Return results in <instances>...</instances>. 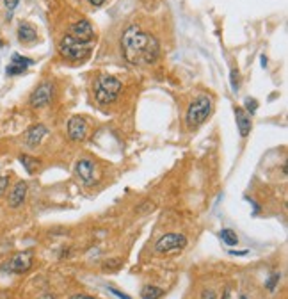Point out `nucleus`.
Wrapping results in <instances>:
<instances>
[{
    "label": "nucleus",
    "instance_id": "f257e3e1",
    "mask_svg": "<svg viewBox=\"0 0 288 299\" xmlns=\"http://www.w3.org/2000/svg\"><path fill=\"white\" fill-rule=\"evenodd\" d=\"M121 54L132 66H150L159 59L160 43L141 25L130 23L121 34Z\"/></svg>",
    "mask_w": 288,
    "mask_h": 299
},
{
    "label": "nucleus",
    "instance_id": "f03ea898",
    "mask_svg": "<svg viewBox=\"0 0 288 299\" xmlns=\"http://www.w3.org/2000/svg\"><path fill=\"white\" fill-rule=\"evenodd\" d=\"M121 89H123V84H121L120 79H116L112 75H100L94 81V100L100 105H111L118 100Z\"/></svg>",
    "mask_w": 288,
    "mask_h": 299
},
{
    "label": "nucleus",
    "instance_id": "7ed1b4c3",
    "mask_svg": "<svg viewBox=\"0 0 288 299\" xmlns=\"http://www.w3.org/2000/svg\"><path fill=\"white\" fill-rule=\"evenodd\" d=\"M213 111V100L206 94H201L198 98H194V102H191V105L187 107L185 114V123L189 128H198L200 125H203L205 121L208 120L210 114Z\"/></svg>",
    "mask_w": 288,
    "mask_h": 299
},
{
    "label": "nucleus",
    "instance_id": "20e7f679",
    "mask_svg": "<svg viewBox=\"0 0 288 299\" xmlns=\"http://www.w3.org/2000/svg\"><path fill=\"white\" fill-rule=\"evenodd\" d=\"M59 54L68 61H73V63L84 61L91 54V43H84V41H79L66 34L59 41Z\"/></svg>",
    "mask_w": 288,
    "mask_h": 299
},
{
    "label": "nucleus",
    "instance_id": "39448f33",
    "mask_svg": "<svg viewBox=\"0 0 288 299\" xmlns=\"http://www.w3.org/2000/svg\"><path fill=\"white\" fill-rule=\"evenodd\" d=\"M32 260H34V253L32 250H25L11 256L0 265V272L5 274H23L32 267Z\"/></svg>",
    "mask_w": 288,
    "mask_h": 299
},
{
    "label": "nucleus",
    "instance_id": "423d86ee",
    "mask_svg": "<svg viewBox=\"0 0 288 299\" xmlns=\"http://www.w3.org/2000/svg\"><path fill=\"white\" fill-rule=\"evenodd\" d=\"M187 237L183 233H165L155 242V251L160 255H167L173 251H180L187 246Z\"/></svg>",
    "mask_w": 288,
    "mask_h": 299
},
{
    "label": "nucleus",
    "instance_id": "0eeeda50",
    "mask_svg": "<svg viewBox=\"0 0 288 299\" xmlns=\"http://www.w3.org/2000/svg\"><path fill=\"white\" fill-rule=\"evenodd\" d=\"M53 94H55V85L50 81H43L34 91L31 93V98H29V105L34 109L46 107L50 102H52Z\"/></svg>",
    "mask_w": 288,
    "mask_h": 299
},
{
    "label": "nucleus",
    "instance_id": "6e6552de",
    "mask_svg": "<svg viewBox=\"0 0 288 299\" xmlns=\"http://www.w3.org/2000/svg\"><path fill=\"white\" fill-rule=\"evenodd\" d=\"M73 171H75V176L80 180V183L85 185V187H91L96 182V178H94V162L91 159H87V157L79 159L75 162Z\"/></svg>",
    "mask_w": 288,
    "mask_h": 299
},
{
    "label": "nucleus",
    "instance_id": "1a4fd4ad",
    "mask_svg": "<svg viewBox=\"0 0 288 299\" xmlns=\"http://www.w3.org/2000/svg\"><path fill=\"white\" fill-rule=\"evenodd\" d=\"M68 36L75 38L79 41H84V43H91L94 38V29L87 20H79V22H73L68 27Z\"/></svg>",
    "mask_w": 288,
    "mask_h": 299
},
{
    "label": "nucleus",
    "instance_id": "9d476101",
    "mask_svg": "<svg viewBox=\"0 0 288 299\" xmlns=\"http://www.w3.org/2000/svg\"><path fill=\"white\" fill-rule=\"evenodd\" d=\"M87 121L80 116H73L70 121H68V137L75 143H80L87 137Z\"/></svg>",
    "mask_w": 288,
    "mask_h": 299
},
{
    "label": "nucleus",
    "instance_id": "9b49d317",
    "mask_svg": "<svg viewBox=\"0 0 288 299\" xmlns=\"http://www.w3.org/2000/svg\"><path fill=\"white\" fill-rule=\"evenodd\" d=\"M27 191H29V185H27L25 180H20L13 185L11 192H9V198H7V205L11 209H20V207L25 203V198H27Z\"/></svg>",
    "mask_w": 288,
    "mask_h": 299
},
{
    "label": "nucleus",
    "instance_id": "f8f14e48",
    "mask_svg": "<svg viewBox=\"0 0 288 299\" xmlns=\"http://www.w3.org/2000/svg\"><path fill=\"white\" fill-rule=\"evenodd\" d=\"M46 135H48V128L40 123V125H34L27 130L23 139H25L27 146H38V144H41V141H43Z\"/></svg>",
    "mask_w": 288,
    "mask_h": 299
},
{
    "label": "nucleus",
    "instance_id": "ddd939ff",
    "mask_svg": "<svg viewBox=\"0 0 288 299\" xmlns=\"http://www.w3.org/2000/svg\"><path fill=\"white\" fill-rule=\"evenodd\" d=\"M235 120H237V128H239L240 132V137H247L251 128H253L251 116H249L242 107H235Z\"/></svg>",
    "mask_w": 288,
    "mask_h": 299
},
{
    "label": "nucleus",
    "instance_id": "4468645a",
    "mask_svg": "<svg viewBox=\"0 0 288 299\" xmlns=\"http://www.w3.org/2000/svg\"><path fill=\"white\" fill-rule=\"evenodd\" d=\"M16 36L20 43L29 45V43H34V41L38 40V32H36V29L32 27L29 22H20L16 29Z\"/></svg>",
    "mask_w": 288,
    "mask_h": 299
},
{
    "label": "nucleus",
    "instance_id": "2eb2a0df",
    "mask_svg": "<svg viewBox=\"0 0 288 299\" xmlns=\"http://www.w3.org/2000/svg\"><path fill=\"white\" fill-rule=\"evenodd\" d=\"M141 299H160L164 296V289L157 285H144L141 289Z\"/></svg>",
    "mask_w": 288,
    "mask_h": 299
},
{
    "label": "nucleus",
    "instance_id": "dca6fc26",
    "mask_svg": "<svg viewBox=\"0 0 288 299\" xmlns=\"http://www.w3.org/2000/svg\"><path fill=\"white\" fill-rule=\"evenodd\" d=\"M219 237H221V241L224 242L226 246H237L239 244V237H237V233L231 230V228H224V230H221L219 232Z\"/></svg>",
    "mask_w": 288,
    "mask_h": 299
},
{
    "label": "nucleus",
    "instance_id": "f3484780",
    "mask_svg": "<svg viewBox=\"0 0 288 299\" xmlns=\"http://www.w3.org/2000/svg\"><path fill=\"white\" fill-rule=\"evenodd\" d=\"M20 162H22V166L25 168V171L29 174H32L36 171V168H38V164H40V161L38 159H34V157L27 155V153H22L20 155Z\"/></svg>",
    "mask_w": 288,
    "mask_h": 299
},
{
    "label": "nucleus",
    "instance_id": "a211bd4d",
    "mask_svg": "<svg viewBox=\"0 0 288 299\" xmlns=\"http://www.w3.org/2000/svg\"><path fill=\"white\" fill-rule=\"evenodd\" d=\"M11 63L16 64V66H20V68H23V70H27L29 66H32V64H34V61H32V59H29V57H23V55H20V54H13V57H11Z\"/></svg>",
    "mask_w": 288,
    "mask_h": 299
},
{
    "label": "nucleus",
    "instance_id": "6ab92c4d",
    "mask_svg": "<svg viewBox=\"0 0 288 299\" xmlns=\"http://www.w3.org/2000/svg\"><path fill=\"white\" fill-rule=\"evenodd\" d=\"M280 280H281V274H280V272H272L271 276H269V280L265 281V289L269 290V292H274V290H276V285L280 283Z\"/></svg>",
    "mask_w": 288,
    "mask_h": 299
},
{
    "label": "nucleus",
    "instance_id": "aec40b11",
    "mask_svg": "<svg viewBox=\"0 0 288 299\" xmlns=\"http://www.w3.org/2000/svg\"><path fill=\"white\" fill-rule=\"evenodd\" d=\"M103 271L105 272H112V271H118L121 267V260L120 258H111V260H105L103 262Z\"/></svg>",
    "mask_w": 288,
    "mask_h": 299
},
{
    "label": "nucleus",
    "instance_id": "412c9836",
    "mask_svg": "<svg viewBox=\"0 0 288 299\" xmlns=\"http://www.w3.org/2000/svg\"><path fill=\"white\" fill-rule=\"evenodd\" d=\"M244 107H246V112H247L249 116H251V114H254V112L258 111V102L254 98H246L244 100Z\"/></svg>",
    "mask_w": 288,
    "mask_h": 299
},
{
    "label": "nucleus",
    "instance_id": "4be33fe9",
    "mask_svg": "<svg viewBox=\"0 0 288 299\" xmlns=\"http://www.w3.org/2000/svg\"><path fill=\"white\" fill-rule=\"evenodd\" d=\"M239 70H231L230 73V84H231V89L233 91H239V85H240V81H239Z\"/></svg>",
    "mask_w": 288,
    "mask_h": 299
},
{
    "label": "nucleus",
    "instance_id": "5701e85b",
    "mask_svg": "<svg viewBox=\"0 0 288 299\" xmlns=\"http://www.w3.org/2000/svg\"><path fill=\"white\" fill-rule=\"evenodd\" d=\"M25 72V70H23V68H20V66H16V64H9L7 68H5V73H7L9 77H13V75H22V73Z\"/></svg>",
    "mask_w": 288,
    "mask_h": 299
},
{
    "label": "nucleus",
    "instance_id": "b1692460",
    "mask_svg": "<svg viewBox=\"0 0 288 299\" xmlns=\"http://www.w3.org/2000/svg\"><path fill=\"white\" fill-rule=\"evenodd\" d=\"M18 4H20V0H4V7L9 11V14H11L14 9H16Z\"/></svg>",
    "mask_w": 288,
    "mask_h": 299
},
{
    "label": "nucleus",
    "instance_id": "393cba45",
    "mask_svg": "<svg viewBox=\"0 0 288 299\" xmlns=\"http://www.w3.org/2000/svg\"><path fill=\"white\" fill-rule=\"evenodd\" d=\"M201 299H217V292L212 289H205L201 292Z\"/></svg>",
    "mask_w": 288,
    "mask_h": 299
},
{
    "label": "nucleus",
    "instance_id": "a878e982",
    "mask_svg": "<svg viewBox=\"0 0 288 299\" xmlns=\"http://www.w3.org/2000/svg\"><path fill=\"white\" fill-rule=\"evenodd\" d=\"M7 187H9V176H0V196H4Z\"/></svg>",
    "mask_w": 288,
    "mask_h": 299
},
{
    "label": "nucleus",
    "instance_id": "bb28decb",
    "mask_svg": "<svg viewBox=\"0 0 288 299\" xmlns=\"http://www.w3.org/2000/svg\"><path fill=\"white\" fill-rule=\"evenodd\" d=\"M107 290H109V292H112V294H114V296H118V298H120V299H132V298H130V296H126V294H124V292H121V290L114 289V287H111V285L107 287Z\"/></svg>",
    "mask_w": 288,
    "mask_h": 299
},
{
    "label": "nucleus",
    "instance_id": "cd10ccee",
    "mask_svg": "<svg viewBox=\"0 0 288 299\" xmlns=\"http://www.w3.org/2000/svg\"><path fill=\"white\" fill-rule=\"evenodd\" d=\"M230 255H233V256H247L249 255V250H242V251H235V250H230L228 251Z\"/></svg>",
    "mask_w": 288,
    "mask_h": 299
},
{
    "label": "nucleus",
    "instance_id": "c85d7f7f",
    "mask_svg": "<svg viewBox=\"0 0 288 299\" xmlns=\"http://www.w3.org/2000/svg\"><path fill=\"white\" fill-rule=\"evenodd\" d=\"M87 2L93 5V7H100V5L105 4V0H87Z\"/></svg>",
    "mask_w": 288,
    "mask_h": 299
},
{
    "label": "nucleus",
    "instance_id": "c756f323",
    "mask_svg": "<svg viewBox=\"0 0 288 299\" xmlns=\"http://www.w3.org/2000/svg\"><path fill=\"white\" fill-rule=\"evenodd\" d=\"M221 299H233V296H231V290H230V289H224V292H222Z\"/></svg>",
    "mask_w": 288,
    "mask_h": 299
},
{
    "label": "nucleus",
    "instance_id": "7c9ffc66",
    "mask_svg": "<svg viewBox=\"0 0 288 299\" xmlns=\"http://www.w3.org/2000/svg\"><path fill=\"white\" fill-rule=\"evenodd\" d=\"M70 299H94L93 296H85V294H75V296H71Z\"/></svg>",
    "mask_w": 288,
    "mask_h": 299
},
{
    "label": "nucleus",
    "instance_id": "2f4dec72",
    "mask_svg": "<svg viewBox=\"0 0 288 299\" xmlns=\"http://www.w3.org/2000/svg\"><path fill=\"white\" fill-rule=\"evenodd\" d=\"M40 299H55V298H53L52 294H43V296H41Z\"/></svg>",
    "mask_w": 288,
    "mask_h": 299
},
{
    "label": "nucleus",
    "instance_id": "473e14b6",
    "mask_svg": "<svg viewBox=\"0 0 288 299\" xmlns=\"http://www.w3.org/2000/svg\"><path fill=\"white\" fill-rule=\"evenodd\" d=\"M239 299H247V296H244V294H242V296H240Z\"/></svg>",
    "mask_w": 288,
    "mask_h": 299
},
{
    "label": "nucleus",
    "instance_id": "72a5a7b5",
    "mask_svg": "<svg viewBox=\"0 0 288 299\" xmlns=\"http://www.w3.org/2000/svg\"><path fill=\"white\" fill-rule=\"evenodd\" d=\"M0 46H2V40H0Z\"/></svg>",
    "mask_w": 288,
    "mask_h": 299
}]
</instances>
